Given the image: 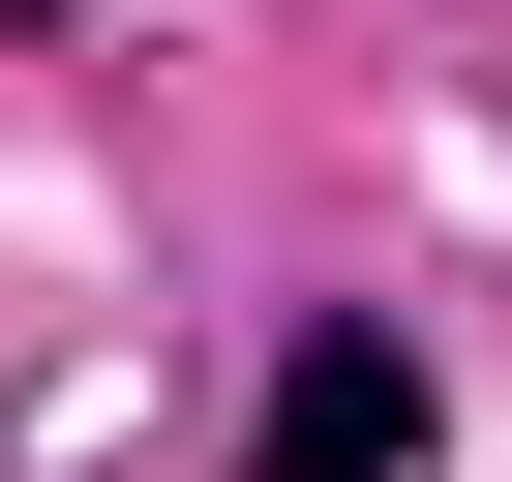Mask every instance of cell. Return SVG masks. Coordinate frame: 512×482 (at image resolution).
Here are the masks:
<instances>
[{"mask_svg":"<svg viewBox=\"0 0 512 482\" xmlns=\"http://www.w3.org/2000/svg\"><path fill=\"white\" fill-rule=\"evenodd\" d=\"M392 452H422V362H392V332L332 302V332L272 362V482H392Z\"/></svg>","mask_w":512,"mask_h":482,"instance_id":"cell-1","label":"cell"},{"mask_svg":"<svg viewBox=\"0 0 512 482\" xmlns=\"http://www.w3.org/2000/svg\"><path fill=\"white\" fill-rule=\"evenodd\" d=\"M0 31H61V0H0Z\"/></svg>","mask_w":512,"mask_h":482,"instance_id":"cell-2","label":"cell"}]
</instances>
